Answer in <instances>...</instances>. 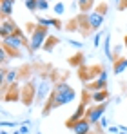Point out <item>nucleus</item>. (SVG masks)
I'll return each instance as SVG.
<instances>
[{
    "label": "nucleus",
    "instance_id": "obj_1",
    "mask_svg": "<svg viewBox=\"0 0 127 134\" xmlns=\"http://www.w3.org/2000/svg\"><path fill=\"white\" fill-rule=\"evenodd\" d=\"M76 98V91L73 89L67 82H58L55 83V87L51 91V96L47 98V105L44 109V114H49L51 111L62 107V105H67L71 103L73 100Z\"/></svg>",
    "mask_w": 127,
    "mask_h": 134
},
{
    "label": "nucleus",
    "instance_id": "obj_2",
    "mask_svg": "<svg viewBox=\"0 0 127 134\" xmlns=\"http://www.w3.org/2000/svg\"><path fill=\"white\" fill-rule=\"evenodd\" d=\"M47 36H49L47 27H42V25H38V24H36V25L33 27V31H31V38H29V51H31V53L40 51L44 45H45Z\"/></svg>",
    "mask_w": 127,
    "mask_h": 134
},
{
    "label": "nucleus",
    "instance_id": "obj_3",
    "mask_svg": "<svg viewBox=\"0 0 127 134\" xmlns=\"http://www.w3.org/2000/svg\"><path fill=\"white\" fill-rule=\"evenodd\" d=\"M25 44H27V38L24 36V33H22L20 29L15 33V35H9L7 38H2V47H6L7 51H20V49H24L25 47Z\"/></svg>",
    "mask_w": 127,
    "mask_h": 134
},
{
    "label": "nucleus",
    "instance_id": "obj_4",
    "mask_svg": "<svg viewBox=\"0 0 127 134\" xmlns=\"http://www.w3.org/2000/svg\"><path fill=\"white\" fill-rule=\"evenodd\" d=\"M107 111V102L105 103H96L93 107H89L85 112V118L91 121V125H100V120L104 118V114Z\"/></svg>",
    "mask_w": 127,
    "mask_h": 134
},
{
    "label": "nucleus",
    "instance_id": "obj_5",
    "mask_svg": "<svg viewBox=\"0 0 127 134\" xmlns=\"http://www.w3.org/2000/svg\"><path fill=\"white\" fill-rule=\"evenodd\" d=\"M53 87H55V85H51V82H49L47 78H42V80L36 83V87H35V100H36V102H42L45 98H49Z\"/></svg>",
    "mask_w": 127,
    "mask_h": 134
},
{
    "label": "nucleus",
    "instance_id": "obj_6",
    "mask_svg": "<svg viewBox=\"0 0 127 134\" xmlns=\"http://www.w3.org/2000/svg\"><path fill=\"white\" fill-rule=\"evenodd\" d=\"M104 13L100 11H91V13H85V24L91 31H98L102 25H104Z\"/></svg>",
    "mask_w": 127,
    "mask_h": 134
},
{
    "label": "nucleus",
    "instance_id": "obj_7",
    "mask_svg": "<svg viewBox=\"0 0 127 134\" xmlns=\"http://www.w3.org/2000/svg\"><path fill=\"white\" fill-rule=\"evenodd\" d=\"M17 31H18V27H17V24L11 18H4L2 20V24H0V36L2 38H7L9 35H15Z\"/></svg>",
    "mask_w": 127,
    "mask_h": 134
},
{
    "label": "nucleus",
    "instance_id": "obj_8",
    "mask_svg": "<svg viewBox=\"0 0 127 134\" xmlns=\"http://www.w3.org/2000/svg\"><path fill=\"white\" fill-rule=\"evenodd\" d=\"M85 112H87V109H85V103H80V105L76 107V111L71 114V118L67 120V123H65V125H67V127L71 129V127H73V125H75L76 121L84 120V118H85Z\"/></svg>",
    "mask_w": 127,
    "mask_h": 134
},
{
    "label": "nucleus",
    "instance_id": "obj_9",
    "mask_svg": "<svg viewBox=\"0 0 127 134\" xmlns=\"http://www.w3.org/2000/svg\"><path fill=\"white\" fill-rule=\"evenodd\" d=\"M73 132L75 134H91V129H93V125H91V121L84 118V120H80V121H76L73 127Z\"/></svg>",
    "mask_w": 127,
    "mask_h": 134
},
{
    "label": "nucleus",
    "instance_id": "obj_10",
    "mask_svg": "<svg viewBox=\"0 0 127 134\" xmlns=\"http://www.w3.org/2000/svg\"><path fill=\"white\" fill-rule=\"evenodd\" d=\"M15 9V0H0V15L2 18H9Z\"/></svg>",
    "mask_w": 127,
    "mask_h": 134
},
{
    "label": "nucleus",
    "instance_id": "obj_11",
    "mask_svg": "<svg viewBox=\"0 0 127 134\" xmlns=\"http://www.w3.org/2000/svg\"><path fill=\"white\" fill-rule=\"evenodd\" d=\"M104 54L109 62H116V56L113 53V45H111V35L107 33L105 35V40H104Z\"/></svg>",
    "mask_w": 127,
    "mask_h": 134
},
{
    "label": "nucleus",
    "instance_id": "obj_12",
    "mask_svg": "<svg viewBox=\"0 0 127 134\" xmlns=\"http://www.w3.org/2000/svg\"><path fill=\"white\" fill-rule=\"evenodd\" d=\"M91 100L94 103H105L109 100V92L107 91H91Z\"/></svg>",
    "mask_w": 127,
    "mask_h": 134
},
{
    "label": "nucleus",
    "instance_id": "obj_13",
    "mask_svg": "<svg viewBox=\"0 0 127 134\" xmlns=\"http://www.w3.org/2000/svg\"><path fill=\"white\" fill-rule=\"evenodd\" d=\"M36 24L42 25V27H60L58 18H47V16H40V18H36Z\"/></svg>",
    "mask_w": 127,
    "mask_h": 134
},
{
    "label": "nucleus",
    "instance_id": "obj_14",
    "mask_svg": "<svg viewBox=\"0 0 127 134\" xmlns=\"http://www.w3.org/2000/svg\"><path fill=\"white\" fill-rule=\"evenodd\" d=\"M125 69H127V56H124V58H118V60L114 62V65H113L114 74H122Z\"/></svg>",
    "mask_w": 127,
    "mask_h": 134
},
{
    "label": "nucleus",
    "instance_id": "obj_15",
    "mask_svg": "<svg viewBox=\"0 0 127 134\" xmlns=\"http://www.w3.org/2000/svg\"><path fill=\"white\" fill-rule=\"evenodd\" d=\"M76 4H78V7L82 9V11H89L91 7H93V4H94V0H76Z\"/></svg>",
    "mask_w": 127,
    "mask_h": 134
},
{
    "label": "nucleus",
    "instance_id": "obj_16",
    "mask_svg": "<svg viewBox=\"0 0 127 134\" xmlns=\"http://www.w3.org/2000/svg\"><path fill=\"white\" fill-rule=\"evenodd\" d=\"M24 5L27 11H38V0H24Z\"/></svg>",
    "mask_w": 127,
    "mask_h": 134
},
{
    "label": "nucleus",
    "instance_id": "obj_17",
    "mask_svg": "<svg viewBox=\"0 0 127 134\" xmlns=\"http://www.w3.org/2000/svg\"><path fill=\"white\" fill-rule=\"evenodd\" d=\"M53 11H55V15H58V16H62L64 13H65V5H64L62 2H56V4L53 5Z\"/></svg>",
    "mask_w": 127,
    "mask_h": 134
},
{
    "label": "nucleus",
    "instance_id": "obj_18",
    "mask_svg": "<svg viewBox=\"0 0 127 134\" xmlns=\"http://www.w3.org/2000/svg\"><path fill=\"white\" fill-rule=\"evenodd\" d=\"M6 64H7V49L2 47V49H0V65L6 67Z\"/></svg>",
    "mask_w": 127,
    "mask_h": 134
},
{
    "label": "nucleus",
    "instance_id": "obj_19",
    "mask_svg": "<svg viewBox=\"0 0 127 134\" xmlns=\"http://www.w3.org/2000/svg\"><path fill=\"white\" fill-rule=\"evenodd\" d=\"M102 36H104V33H102V31H100V33H94V36H93V47H100Z\"/></svg>",
    "mask_w": 127,
    "mask_h": 134
},
{
    "label": "nucleus",
    "instance_id": "obj_20",
    "mask_svg": "<svg viewBox=\"0 0 127 134\" xmlns=\"http://www.w3.org/2000/svg\"><path fill=\"white\" fill-rule=\"evenodd\" d=\"M0 125H2L4 129H6V127H13V129H15V127H20L22 123H20V121H6V120H2Z\"/></svg>",
    "mask_w": 127,
    "mask_h": 134
},
{
    "label": "nucleus",
    "instance_id": "obj_21",
    "mask_svg": "<svg viewBox=\"0 0 127 134\" xmlns=\"http://www.w3.org/2000/svg\"><path fill=\"white\" fill-rule=\"evenodd\" d=\"M49 9V0H38V11H47Z\"/></svg>",
    "mask_w": 127,
    "mask_h": 134
},
{
    "label": "nucleus",
    "instance_id": "obj_22",
    "mask_svg": "<svg viewBox=\"0 0 127 134\" xmlns=\"http://www.w3.org/2000/svg\"><path fill=\"white\" fill-rule=\"evenodd\" d=\"M65 42L71 45V47H75V49H80V47H82V42H76V40H71V38H67Z\"/></svg>",
    "mask_w": 127,
    "mask_h": 134
},
{
    "label": "nucleus",
    "instance_id": "obj_23",
    "mask_svg": "<svg viewBox=\"0 0 127 134\" xmlns=\"http://www.w3.org/2000/svg\"><path fill=\"white\" fill-rule=\"evenodd\" d=\"M98 80H102V82H107V71L105 69H102L100 72H98V76H96Z\"/></svg>",
    "mask_w": 127,
    "mask_h": 134
},
{
    "label": "nucleus",
    "instance_id": "obj_24",
    "mask_svg": "<svg viewBox=\"0 0 127 134\" xmlns=\"http://www.w3.org/2000/svg\"><path fill=\"white\" fill-rule=\"evenodd\" d=\"M100 127H102V129H109V118L104 116V118L100 120Z\"/></svg>",
    "mask_w": 127,
    "mask_h": 134
},
{
    "label": "nucleus",
    "instance_id": "obj_25",
    "mask_svg": "<svg viewBox=\"0 0 127 134\" xmlns=\"http://www.w3.org/2000/svg\"><path fill=\"white\" fill-rule=\"evenodd\" d=\"M107 131H109L111 134H118V132H120V127H116V125H111Z\"/></svg>",
    "mask_w": 127,
    "mask_h": 134
},
{
    "label": "nucleus",
    "instance_id": "obj_26",
    "mask_svg": "<svg viewBox=\"0 0 127 134\" xmlns=\"http://www.w3.org/2000/svg\"><path fill=\"white\" fill-rule=\"evenodd\" d=\"M18 131H20L22 134H29V125H20Z\"/></svg>",
    "mask_w": 127,
    "mask_h": 134
},
{
    "label": "nucleus",
    "instance_id": "obj_27",
    "mask_svg": "<svg viewBox=\"0 0 127 134\" xmlns=\"http://www.w3.org/2000/svg\"><path fill=\"white\" fill-rule=\"evenodd\" d=\"M120 53H122V45H118V47L114 49V56H116V54H120Z\"/></svg>",
    "mask_w": 127,
    "mask_h": 134
},
{
    "label": "nucleus",
    "instance_id": "obj_28",
    "mask_svg": "<svg viewBox=\"0 0 127 134\" xmlns=\"http://www.w3.org/2000/svg\"><path fill=\"white\" fill-rule=\"evenodd\" d=\"M120 131H124V132H127V127H125V125H122V127H120Z\"/></svg>",
    "mask_w": 127,
    "mask_h": 134
},
{
    "label": "nucleus",
    "instance_id": "obj_29",
    "mask_svg": "<svg viewBox=\"0 0 127 134\" xmlns=\"http://www.w3.org/2000/svg\"><path fill=\"white\" fill-rule=\"evenodd\" d=\"M11 134H22V132H20V131H13Z\"/></svg>",
    "mask_w": 127,
    "mask_h": 134
},
{
    "label": "nucleus",
    "instance_id": "obj_30",
    "mask_svg": "<svg viewBox=\"0 0 127 134\" xmlns=\"http://www.w3.org/2000/svg\"><path fill=\"white\" fill-rule=\"evenodd\" d=\"M0 134H11V132H7V131H2V132H0Z\"/></svg>",
    "mask_w": 127,
    "mask_h": 134
},
{
    "label": "nucleus",
    "instance_id": "obj_31",
    "mask_svg": "<svg viewBox=\"0 0 127 134\" xmlns=\"http://www.w3.org/2000/svg\"><path fill=\"white\" fill-rule=\"evenodd\" d=\"M118 134H127V132H124V131H120V132H118Z\"/></svg>",
    "mask_w": 127,
    "mask_h": 134
},
{
    "label": "nucleus",
    "instance_id": "obj_32",
    "mask_svg": "<svg viewBox=\"0 0 127 134\" xmlns=\"http://www.w3.org/2000/svg\"><path fill=\"white\" fill-rule=\"evenodd\" d=\"M125 53H127V44H125Z\"/></svg>",
    "mask_w": 127,
    "mask_h": 134
},
{
    "label": "nucleus",
    "instance_id": "obj_33",
    "mask_svg": "<svg viewBox=\"0 0 127 134\" xmlns=\"http://www.w3.org/2000/svg\"><path fill=\"white\" fill-rule=\"evenodd\" d=\"M125 44H127V36H125Z\"/></svg>",
    "mask_w": 127,
    "mask_h": 134
},
{
    "label": "nucleus",
    "instance_id": "obj_34",
    "mask_svg": "<svg viewBox=\"0 0 127 134\" xmlns=\"http://www.w3.org/2000/svg\"><path fill=\"white\" fill-rule=\"evenodd\" d=\"M38 134H42V132H38Z\"/></svg>",
    "mask_w": 127,
    "mask_h": 134
},
{
    "label": "nucleus",
    "instance_id": "obj_35",
    "mask_svg": "<svg viewBox=\"0 0 127 134\" xmlns=\"http://www.w3.org/2000/svg\"><path fill=\"white\" fill-rule=\"evenodd\" d=\"M49 2H51V0H49Z\"/></svg>",
    "mask_w": 127,
    "mask_h": 134
}]
</instances>
